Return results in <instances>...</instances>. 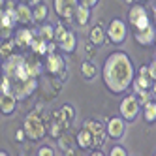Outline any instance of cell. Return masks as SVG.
Instances as JSON below:
<instances>
[{
  "instance_id": "cell-1",
  "label": "cell",
  "mask_w": 156,
  "mask_h": 156,
  "mask_svg": "<svg viewBox=\"0 0 156 156\" xmlns=\"http://www.w3.org/2000/svg\"><path fill=\"white\" fill-rule=\"evenodd\" d=\"M102 77H104V85L113 94L124 92L133 81V66H132L130 57L122 51L111 53L105 58Z\"/></svg>"
},
{
  "instance_id": "cell-2",
  "label": "cell",
  "mask_w": 156,
  "mask_h": 156,
  "mask_svg": "<svg viewBox=\"0 0 156 156\" xmlns=\"http://www.w3.org/2000/svg\"><path fill=\"white\" fill-rule=\"evenodd\" d=\"M23 130L27 133V137L32 139V141H38V139H41L43 136H45V124H43V120H41V117L38 113L27 115Z\"/></svg>"
},
{
  "instance_id": "cell-3",
  "label": "cell",
  "mask_w": 156,
  "mask_h": 156,
  "mask_svg": "<svg viewBox=\"0 0 156 156\" xmlns=\"http://www.w3.org/2000/svg\"><path fill=\"white\" fill-rule=\"evenodd\" d=\"M38 88V81H36V77H28V79H15L12 81V94L17 98V102L19 100H25L28 98L30 94H34V90Z\"/></svg>"
},
{
  "instance_id": "cell-4",
  "label": "cell",
  "mask_w": 156,
  "mask_h": 156,
  "mask_svg": "<svg viewBox=\"0 0 156 156\" xmlns=\"http://www.w3.org/2000/svg\"><path fill=\"white\" fill-rule=\"evenodd\" d=\"M128 23L136 30H141L145 27H149L151 25V19H149L147 9H145L141 4H133L130 8V12H128Z\"/></svg>"
},
{
  "instance_id": "cell-5",
  "label": "cell",
  "mask_w": 156,
  "mask_h": 156,
  "mask_svg": "<svg viewBox=\"0 0 156 156\" xmlns=\"http://www.w3.org/2000/svg\"><path fill=\"white\" fill-rule=\"evenodd\" d=\"M139 109H141V102L133 94H130L120 102V117L124 120H133L139 115Z\"/></svg>"
},
{
  "instance_id": "cell-6",
  "label": "cell",
  "mask_w": 156,
  "mask_h": 156,
  "mask_svg": "<svg viewBox=\"0 0 156 156\" xmlns=\"http://www.w3.org/2000/svg\"><path fill=\"white\" fill-rule=\"evenodd\" d=\"M105 34H107V38L113 41V43H122V41L126 40V36H128L126 23H124L122 19H113V21L109 23Z\"/></svg>"
},
{
  "instance_id": "cell-7",
  "label": "cell",
  "mask_w": 156,
  "mask_h": 156,
  "mask_svg": "<svg viewBox=\"0 0 156 156\" xmlns=\"http://www.w3.org/2000/svg\"><path fill=\"white\" fill-rule=\"evenodd\" d=\"M77 6H79V0H55L53 2V8H55V12H57V15L62 17L64 21L73 19Z\"/></svg>"
},
{
  "instance_id": "cell-8",
  "label": "cell",
  "mask_w": 156,
  "mask_h": 156,
  "mask_svg": "<svg viewBox=\"0 0 156 156\" xmlns=\"http://www.w3.org/2000/svg\"><path fill=\"white\" fill-rule=\"evenodd\" d=\"M64 68H66V60H64V57H62L60 53L51 51V53L45 55V70H47L49 73H53V75L62 73Z\"/></svg>"
},
{
  "instance_id": "cell-9",
  "label": "cell",
  "mask_w": 156,
  "mask_h": 156,
  "mask_svg": "<svg viewBox=\"0 0 156 156\" xmlns=\"http://www.w3.org/2000/svg\"><path fill=\"white\" fill-rule=\"evenodd\" d=\"M83 128H87L88 132L92 133V137H94V143H96V147H98V145H102V143H104V139H105V133H107V130H105V124H104V122H100V120H94V119H88V120H85Z\"/></svg>"
},
{
  "instance_id": "cell-10",
  "label": "cell",
  "mask_w": 156,
  "mask_h": 156,
  "mask_svg": "<svg viewBox=\"0 0 156 156\" xmlns=\"http://www.w3.org/2000/svg\"><path fill=\"white\" fill-rule=\"evenodd\" d=\"M27 58L23 57V55H9V57L6 58V62L2 64V72H4V75H8L9 79H15V73H17V70H19V66L23 64Z\"/></svg>"
},
{
  "instance_id": "cell-11",
  "label": "cell",
  "mask_w": 156,
  "mask_h": 156,
  "mask_svg": "<svg viewBox=\"0 0 156 156\" xmlns=\"http://www.w3.org/2000/svg\"><path fill=\"white\" fill-rule=\"evenodd\" d=\"M105 130H107V136L111 139H120L124 136V130H126V120L122 117H113V119L107 120Z\"/></svg>"
},
{
  "instance_id": "cell-12",
  "label": "cell",
  "mask_w": 156,
  "mask_h": 156,
  "mask_svg": "<svg viewBox=\"0 0 156 156\" xmlns=\"http://www.w3.org/2000/svg\"><path fill=\"white\" fill-rule=\"evenodd\" d=\"M36 34L32 32L30 28H19V30H15V36H13V43H15V47H21V49H27V47H30V41H32V38H34Z\"/></svg>"
},
{
  "instance_id": "cell-13",
  "label": "cell",
  "mask_w": 156,
  "mask_h": 156,
  "mask_svg": "<svg viewBox=\"0 0 156 156\" xmlns=\"http://www.w3.org/2000/svg\"><path fill=\"white\" fill-rule=\"evenodd\" d=\"M151 81H152V79H151V75H149V68H147V66H143V68L139 70V75L132 81L133 90H136V92L149 90V88H151Z\"/></svg>"
},
{
  "instance_id": "cell-14",
  "label": "cell",
  "mask_w": 156,
  "mask_h": 156,
  "mask_svg": "<svg viewBox=\"0 0 156 156\" xmlns=\"http://www.w3.org/2000/svg\"><path fill=\"white\" fill-rule=\"evenodd\" d=\"M17 107V98L12 92L0 94V113L2 115H12Z\"/></svg>"
},
{
  "instance_id": "cell-15",
  "label": "cell",
  "mask_w": 156,
  "mask_h": 156,
  "mask_svg": "<svg viewBox=\"0 0 156 156\" xmlns=\"http://www.w3.org/2000/svg\"><path fill=\"white\" fill-rule=\"evenodd\" d=\"M154 40H156V30H154L152 25L145 27L141 30H136V41L139 45H151Z\"/></svg>"
},
{
  "instance_id": "cell-16",
  "label": "cell",
  "mask_w": 156,
  "mask_h": 156,
  "mask_svg": "<svg viewBox=\"0 0 156 156\" xmlns=\"http://www.w3.org/2000/svg\"><path fill=\"white\" fill-rule=\"evenodd\" d=\"M57 43H58V47H60V51H62V53H72V51L75 49L77 38H75V34H73L72 30L66 28V32L62 34V38H60Z\"/></svg>"
},
{
  "instance_id": "cell-17",
  "label": "cell",
  "mask_w": 156,
  "mask_h": 156,
  "mask_svg": "<svg viewBox=\"0 0 156 156\" xmlns=\"http://www.w3.org/2000/svg\"><path fill=\"white\" fill-rule=\"evenodd\" d=\"M15 12H17V21L21 25H28L30 21H34L32 19V9H30V6L27 2H19L15 6Z\"/></svg>"
},
{
  "instance_id": "cell-18",
  "label": "cell",
  "mask_w": 156,
  "mask_h": 156,
  "mask_svg": "<svg viewBox=\"0 0 156 156\" xmlns=\"http://www.w3.org/2000/svg\"><path fill=\"white\" fill-rule=\"evenodd\" d=\"M75 141H77V145H79L81 149H92V147H96V143H94V137H92V133L88 132L87 128H83L79 133H77Z\"/></svg>"
},
{
  "instance_id": "cell-19",
  "label": "cell",
  "mask_w": 156,
  "mask_h": 156,
  "mask_svg": "<svg viewBox=\"0 0 156 156\" xmlns=\"http://www.w3.org/2000/svg\"><path fill=\"white\" fill-rule=\"evenodd\" d=\"M73 19H75V23H77V25L85 27V25L88 23V19H90V8H88V6H85V4H79V6L75 8Z\"/></svg>"
},
{
  "instance_id": "cell-20",
  "label": "cell",
  "mask_w": 156,
  "mask_h": 156,
  "mask_svg": "<svg viewBox=\"0 0 156 156\" xmlns=\"http://www.w3.org/2000/svg\"><path fill=\"white\" fill-rule=\"evenodd\" d=\"M30 49L34 51L36 55H47L49 53V41H45L40 34L38 36H34L32 38V41H30Z\"/></svg>"
},
{
  "instance_id": "cell-21",
  "label": "cell",
  "mask_w": 156,
  "mask_h": 156,
  "mask_svg": "<svg viewBox=\"0 0 156 156\" xmlns=\"http://www.w3.org/2000/svg\"><path fill=\"white\" fill-rule=\"evenodd\" d=\"M105 28L104 27H100V25H96V27H92L90 28V43H94V45H102V43L105 41Z\"/></svg>"
},
{
  "instance_id": "cell-22",
  "label": "cell",
  "mask_w": 156,
  "mask_h": 156,
  "mask_svg": "<svg viewBox=\"0 0 156 156\" xmlns=\"http://www.w3.org/2000/svg\"><path fill=\"white\" fill-rule=\"evenodd\" d=\"M81 73H83V77L85 79H94L96 77V73H98V68H96V64L94 62H90V60H85L83 64H81Z\"/></svg>"
},
{
  "instance_id": "cell-23",
  "label": "cell",
  "mask_w": 156,
  "mask_h": 156,
  "mask_svg": "<svg viewBox=\"0 0 156 156\" xmlns=\"http://www.w3.org/2000/svg\"><path fill=\"white\" fill-rule=\"evenodd\" d=\"M143 117H145V120L147 122H156V104L154 102H147L143 105Z\"/></svg>"
},
{
  "instance_id": "cell-24",
  "label": "cell",
  "mask_w": 156,
  "mask_h": 156,
  "mask_svg": "<svg viewBox=\"0 0 156 156\" xmlns=\"http://www.w3.org/2000/svg\"><path fill=\"white\" fill-rule=\"evenodd\" d=\"M47 12H49L47 6L40 2V4L34 6V9H32V19H34V21H40V23H41V21L47 19Z\"/></svg>"
},
{
  "instance_id": "cell-25",
  "label": "cell",
  "mask_w": 156,
  "mask_h": 156,
  "mask_svg": "<svg viewBox=\"0 0 156 156\" xmlns=\"http://www.w3.org/2000/svg\"><path fill=\"white\" fill-rule=\"evenodd\" d=\"M13 51H15V43H13V40L0 41V57H2L4 60L9 57V55H13Z\"/></svg>"
},
{
  "instance_id": "cell-26",
  "label": "cell",
  "mask_w": 156,
  "mask_h": 156,
  "mask_svg": "<svg viewBox=\"0 0 156 156\" xmlns=\"http://www.w3.org/2000/svg\"><path fill=\"white\" fill-rule=\"evenodd\" d=\"M27 68H28V73L30 77H38V73L41 72V64L36 60V58H27Z\"/></svg>"
},
{
  "instance_id": "cell-27",
  "label": "cell",
  "mask_w": 156,
  "mask_h": 156,
  "mask_svg": "<svg viewBox=\"0 0 156 156\" xmlns=\"http://www.w3.org/2000/svg\"><path fill=\"white\" fill-rule=\"evenodd\" d=\"M40 36L45 40V41H53L55 40V27H51V25H43L41 28H40Z\"/></svg>"
},
{
  "instance_id": "cell-28",
  "label": "cell",
  "mask_w": 156,
  "mask_h": 156,
  "mask_svg": "<svg viewBox=\"0 0 156 156\" xmlns=\"http://www.w3.org/2000/svg\"><path fill=\"white\" fill-rule=\"evenodd\" d=\"M4 92H12V79H9L8 75H0V94Z\"/></svg>"
},
{
  "instance_id": "cell-29",
  "label": "cell",
  "mask_w": 156,
  "mask_h": 156,
  "mask_svg": "<svg viewBox=\"0 0 156 156\" xmlns=\"http://www.w3.org/2000/svg\"><path fill=\"white\" fill-rule=\"evenodd\" d=\"M55 154L57 152H55L53 147H45V145H43V147L38 149V156H55Z\"/></svg>"
},
{
  "instance_id": "cell-30",
  "label": "cell",
  "mask_w": 156,
  "mask_h": 156,
  "mask_svg": "<svg viewBox=\"0 0 156 156\" xmlns=\"http://www.w3.org/2000/svg\"><path fill=\"white\" fill-rule=\"evenodd\" d=\"M126 154H128L126 149L124 147H119V145H115V147L109 151V156H126Z\"/></svg>"
},
{
  "instance_id": "cell-31",
  "label": "cell",
  "mask_w": 156,
  "mask_h": 156,
  "mask_svg": "<svg viewBox=\"0 0 156 156\" xmlns=\"http://www.w3.org/2000/svg\"><path fill=\"white\" fill-rule=\"evenodd\" d=\"M64 32H66V27H62V25H57V27H55V41H58V40L62 38Z\"/></svg>"
},
{
  "instance_id": "cell-32",
  "label": "cell",
  "mask_w": 156,
  "mask_h": 156,
  "mask_svg": "<svg viewBox=\"0 0 156 156\" xmlns=\"http://www.w3.org/2000/svg\"><path fill=\"white\" fill-rule=\"evenodd\" d=\"M147 68H149V75H151V79H152V81H156V60H154V62H151Z\"/></svg>"
},
{
  "instance_id": "cell-33",
  "label": "cell",
  "mask_w": 156,
  "mask_h": 156,
  "mask_svg": "<svg viewBox=\"0 0 156 156\" xmlns=\"http://www.w3.org/2000/svg\"><path fill=\"white\" fill-rule=\"evenodd\" d=\"M79 4H85V6H88V8H94L96 4H98V0H79Z\"/></svg>"
},
{
  "instance_id": "cell-34",
  "label": "cell",
  "mask_w": 156,
  "mask_h": 156,
  "mask_svg": "<svg viewBox=\"0 0 156 156\" xmlns=\"http://www.w3.org/2000/svg\"><path fill=\"white\" fill-rule=\"evenodd\" d=\"M25 136H27V133H25V130H17V137H15V139L21 143V141H25Z\"/></svg>"
},
{
  "instance_id": "cell-35",
  "label": "cell",
  "mask_w": 156,
  "mask_h": 156,
  "mask_svg": "<svg viewBox=\"0 0 156 156\" xmlns=\"http://www.w3.org/2000/svg\"><path fill=\"white\" fill-rule=\"evenodd\" d=\"M25 2H27V4H28L30 8H34L36 4H40V2H41V0H25Z\"/></svg>"
},
{
  "instance_id": "cell-36",
  "label": "cell",
  "mask_w": 156,
  "mask_h": 156,
  "mask_svg": "<svg viewBox=\"0 0 156 156\" xmlns=\"http://www.w3.org/2000/svg\"><path fill=\"white\" fill-rule=\"evenodd\" d=\"M4 6H6V0H0V12L4 9Z\"/></svg>"
},
{
  "instance_id": "cell-37",
  "label": "cell",
  "mask_w": 156,
  "mask_h": 156,
  "mask_svg": "<svg viewBox=\"0 0 156 156\" xmlns=\"http://www.w3.org/2000/svg\"><path fill=\"white\" fill-rule=\"evenodd\" d=\"M19 2H25V0H19Z\"/></svg>"
},
{
  "instance_id": "cell-38",
  "label": "cell",
  "mask_w": 156,
  "mask_h": 156,
  "mask_svg": "<svg viewBox=\"0 0 156 156\" xmlns=\"http://www.w3.org/2000/svg\"><path fill=\"white\" fill-rule=\"evenodd\" d=\"M126 2H132V0H126Z\"/></svg>"
}]
</instances>
